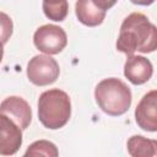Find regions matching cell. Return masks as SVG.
I'll use <instances>...</instances> for the list:
<instances>
[{"label": "cell", "instance_id": "2", "mask_svg": "<svg viewBox=\"0 0 157 157\" xmlns=\"http://www.w3.org/2000/svg\"><path fill=\"white\" fill-rule=\"evenodd\" d=\"M94 99L103 113L110 117H119L129 110L132 94L124 81L117 77H108L96 86Z\"/></svg>", "mask_w": 157, "mask_h": 157}, {"label": "cell", "instance_id": "5", "mask_svg": "<svg viewBox=\"0 0 157 157\" xmlns=\"http://www.w3.org/2000/svg\"><path fill=\"white\" fill-rule=\"evenodd\" d=\"M36 48L45 55H55L63 52L67 44V36L64 28L56 25H43L38 27L33 34Z\"/></svg>", "mask_w": 157, "mask_h": 157}, {"label": "cell", "instance_id": "11", "mask_svg": "<svg viewBox=\"0 0 157 157\" xmlns=\"http://www.w3.org/2000/svg\"><path fill=\"white\" fill-rule=\"evenodd\" d=\"M131 157H157V141L142 135H132L126 142Z\"/></svg>", "mask_w": 157, "mask_h": 157}, {"label": "cell", "instance_id": "3", "mask_svg": "<svg viewBox=\"0 0 157 157\" xmlns=\"http://www.w3.org/2000/svg\"><path fill=\"white\" fill-rule=\"evenodd\" d=\"M71 117V101L69 94L59 88L44 91L38 98V119L42 125L56 130L66 125Z\"/></svg>", "mask_w": 157, "mask_h": 157}, {"label": "cell", "instance_id": "1", "mask_svg": "<svg viewBox=\"0 0 157 157\" xmlns=\"http://www.w3.org/2000/svg\"><path fill=\"white\" fill-rule=\"evenodd\" d=\"M115 47L128 56L136 52L152 53L157 47V28L146 15L132 12L124 18Z\"/></svg>", "mask_w": 157, "mask_h": 157}, {"label": "cell", "instance_id": "6", "mask_svg": "<svg viewBox=\"0 0 157 157\" xmlns=\"http://www.w3.org/2000/svg\"><path fill=\"white\" fill-rule=\"evenodd\" d=\"M115 5V1L107 0H78L75 2V13L77 20L88 27L101 25L105 17L107 10Z\"/></svg>", "mask_w": 157, "mask_h": 157}, {"label": "cell", "instance_id": "4", "mask_svg": "<svg viewBox=\"0 0 157 157\" xmlns=\"http://www.w3.org/2000/svg\"><path fill=\"white\" fill-rule=\"evenodd\" d=\"M27 77L36 86H48L54 83L60 74L58 61L50 55L39 54L29 59L27 64Z\"/></svg>", "mask_w": 157, "mask_h": 157}, {"label": "cell", "instance_id": "9", "mask_svg": "<svg viewBox=\"0 0 157 157\" xmlns=\"http://www.w3.org/2000/svg\"><path fill=\"white\" fill-rule=\"evenodd\" d=\"M22 145V130L6 115L0 114V156L15 155Z\"/></svg>", "mask_w": 157, "mask_h": 157}, {"label": "cell", "instance_id": "10", "mask_svg": "<svg viewBox=\"0 0 157 157\" xmlns=\"http://www.w3.org/2000/svg\"><path fill=\"white\" fill-rule=\"evenodd\" d=\"M153 74L152 63L141 55H130L128 56L124 64V76L132 85H144L146 83Z\"/></svg>", "mask_w": 157, "mask_h": 157}, {"label": "cell", "instance_id": "8", "mask_svg": "<svg viewBox=\"0 0 157 157\" xmlns=\"http://www.w3.org/2000/svg\"><path fill=\"white\" fill-rule=\"evenodd\" d=\"M136 124L145 131H157V91L151 90L140 99L135 108Z\"/></svg>", "mask_w": 157, "mask_h": 157}, {"label": "cell", "instance_id": "13", "mask_svg": "<svg viewBox=\"0 0 157 157\" xmlns=\"http://www.w3.org/2000/svg\"><path fill=\"white\" fill-rule=\"evenodd\" d=\"M43 12L44 15L56 22H61L66 18L67 12H69V2L66 0H60V1H43L42 4Z\"/></svg>", "mask_w": 157, "mask_h": 157}, {"label": "cell", "instance_id": "15", "mask_svg": "<svg viewBox=\"0 0 157 157\" xmlns=\"http://www.w3.org/2000/svg\"><path fill=\"white\" fill-rule=\"evenodd\" d=\"M2 56H4V45L0 43V63L2 60Z\"/></svg>", "mask_w": 157, "mask_h": 157}, {"label": "cell", "instance_id": "14", "mask_svg": "<svg viewBox=\"0 0 157 157\" xmlns=\"http://www.w3.org/2000/svg\"><path fill=\"white\" fill-rule=\"evenodd\" d=\"M13 32V23L11 17L0 11V43L4 45L9 42Z\"/></svg>", "mask_w": 157, "mask_h": 157}, {"label": "cell", "instance_id": "12", "mask_svg": "<svg viewBox=\"0 0 157 157\" xmlns=\"http://www.w3.org/2000/svg\"><path fill=\"white\" fill-rule=\"evenodd\" d=\"M22 157H59V150L49 140H37L27 147Z\"/></svg>", "mask_w": 157, "mask_h": 157}, {"label": "cell", "instance_id": "7", "mask_svg": "<svg viewBox=\"0 0 157 157\" xmlns=\"http://www.w3.org/2000/svg\"><path fill=\"white\" fill-rule=\"evenodd\" d=\"M0 114L10 118L21 130H26L32 121V109L28 102L18 96L6 97L0 103Z\"/></svg>", "mask_w": 157, "mask_h": 157}]
</instances>
